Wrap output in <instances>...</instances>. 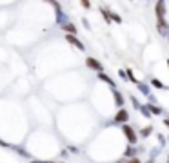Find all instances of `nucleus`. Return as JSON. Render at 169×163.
<instances>
[{
  "mask_svg": "<svg viewBox=\"0 0 169 163\" xmlns=\"http://www.w3.org/2000/svg\"><path fill=\"white\" fill-rule=\"evenodd\" d=\"M156 16L160 22H164V2H158L156 4Z\"/></svg>",
  "mask_w": 169,
  "mask_h": 163,
  "instance_id": "39448f33",
  "label": "nucleus"
},
{
  "mask_svg": "<svg viewBox=\"0 0 169 163\" xmlns=\"http://www.w3.org/2000/svg\"><path fill=\"white\" fill-rule=\"evenodd\" d=\"M129 163H140V161H138V159H131Z\"/></svg>",
  "mask_w": 169,
  "mask_h": 163,
  "instance_id": "ddd939ff",
  "label": "nucleus"
},
{
  "mask_svg": "<svg viewBox=\"0 0 169 163\" xmlns=\"http://www.w3.org/2000/svg\"><path fill=\"white\" fill-rule=\"evenodd\" d=\"M66 42H69V44H73L77 49H80V51H84V44L75 36V35H66Z\"/></svg>",
  "mask_w": 169,
  "mask_h": 163,
  "instance_id": "f03ea898",
  "label": "nucleus"
},
{
  "mask_svg": "<svg viewBox=\"0 0 169 163\" xmlns=\"http://www.w3.org/2000/svg\"><path fill=\"white\" fill-rule=\"evenodd\" d=\"M67 35H77V27L73 26V24H64V27H62Z\"/></svg>",
  "mask_w": 169,
  "mask_h": 163,
  "instance_id": "423d86ee",
  "label": "nucleus"
},
{
  "mask_svg": "<svg viewBox=\"0 0 169 163\" xmlns=\"http://www.w3.org/2000/svg\"><path fill=\"white\" fill-rule=\"evenodd\" d=\"M102 15H104V18H106L107 22L111 20V15H109V11H107V9H102Z\"/></svg>",
  "mask_w": 169,
  "mask_h": 163,
  "instance_id": "9d476101",
  "label": "nucleus"
},
{
  "mask_svg": "<svg viewBox=\"0 0 169 163\" xmlns=\"http://www.w3.org/2000/svg\"><path fill=\"white\" fill-rule=\"evenodd\" d=\"M31 163H36V161H31Z\"/></svg>",
  "mask_w": 169,
  "mask_h": 163,
  "instance_id": "2eb2a0df",
  "label": "nucleus"
},
{
  "mask_svg": "<svg viewBox=\"0 0 169 163\" xmlns=\"http://www.w3.org/2000/svg\"><path fill=\"white\" fill-rule=\"evenodd\" d=\"M149 129H151V127H146V129H144V132H142V134H144V136H147V134H149Z\"/></svg>",
  "mask_w": 169,
  "mask_h": 163,
  "instance_id": "f8f14e48",
  "label": "nucleus"
},
{
  "mask_svg": "<svg viewBox=\"0 0 169 163\" xmlns=\"http://www.w3.org/2000/svg\"><path fill=\"white\" fill-rule=\"evenodd\" d=\"M115 100H116V103H118V105H122V103H124L122 94H120V92H115Z\"/></svg>",
  "mask_w": 169,
  "mask_h": 163,
  "instance_id": "6e6552de",
  "label": "nucleus"
},
{
  "mask_svg": "<svg viewBox=\"0 0 169 163\" xmlns=\"http://www.w3.org/2000/svg\"><path fill=\"white\" fill-rule=\"evenodd\" d=\"M98 76H100V80H104V82H106V83H109V85H115V82H113V80H111V78H109V76H106V74H104V73H100V74H98Z\"/></svg>",
  "mask_w": 169,
  "mask_h": 163,
  "instance_id": "0eeeda50",
  "label": "nucleus"
},
{
  "mask_svg": "<svg viewBox=\"0 0 169 163\" xmlns=\"http://www.w3.org/2000/svg\"><path fill=\"white\" fill-rule=\"evenodd\" d=\"M86 65L89 67V69H93V71H98V74L102 73V65H100V62H96L95 58H86Z\"/></svg>",
  "mask_w": 169,
  "mask_h": 163,
  "instance_id": "f257e3e1",
  "label": "nucleus"
},
{
  "mask_svg": "<svg viewBox=\"0 0 169 163\" xmlns=\"http://www.w3.org/2000/svg\"><path fill=\"white\" fill-rule=\"evenodd\" d=\"M151 83H153V85H155L156 89H164V85H162V82H160V80H156V78H153V82H151Z\"/></svg>",
  "mask_w": 169,
  "mask_h": 163,
  "instance_id": "1a4fd4ad",
  "label": "nucleus"
},
{
  "mask_svg": "<svg viewBox=\"0 0 169 163\" xmlns=\"http://www.w3.org/2000/svg\"><path fill=\"white\" fill-rule=\"evenodd\" d=\"M111 18H113L115 22H120V16H118V15H111Z\"/></svg>",
  "mask_w": 169,
  "mask_h": 163,
  "instance_id": "9b49d317",
  "label": "nucleus"
},
{
  "mask_svg": "<svg viewBox=\"0 0 169 163\" xmlns=\"http://www.w3.org/2000/svg\"><path fill=\"white\" fill-rule=\"evenodd\" d=\"M167 65H169V60H167Z\"/></svg>",
  "mask_w": 169,
  "mask_h": 163,
  "instance_id": "dca6fc26",
  "label": "nucleus"
},
{
  "mask_svg": "<svg viewBox=\"0 0 169 163\" xmlns=\"http://www.w3.org/2000/svg\"><path fill=\"white\" fill-rule=\"evenodd\" d=\"M122 131H124V134L127 136V139H129L131 143H135V142H136V136H135V132H133V129H131L129 125H124V127H122Z\"/></svg>",
  "mask_w": 169,
  "mask_h": 163,
  "instance_id": "20e7f679",
  "label": "nucleus"
},
{
  "mask_svg": "<svg viewBox=\"0 0 169 163\" xmlns=\"http://www.w3.org/2000/svg\"><path fill=\"white\" fill-rule=\"evenodd\" d=\"M44 163H53V161H44Z\"/></svg>",
  "mask_w": 169,
  "mask_h": 163,
  "instance_id": "4468645a",
  "label": "nucleus"
},
{
  "mask_svg": "<svg viewBox=\"0 0 169 163\" xmlns=\"http://www.w3.org/2000/svg\"><path fill=\"white\" fill-rule=\"evenodd\" d=\"M127 118H129L127 111H126V109H120V111L116 112V116H115V122H118V123H124V125H126Z\"/></svg>",
  "mask_w": 169,
  "mask_h": 163,
  "instance_id": "7ed1b4c3",
  "label": "nucleus"
}]
</instances>
